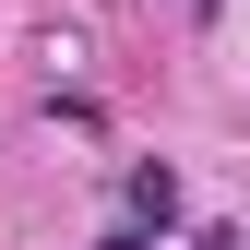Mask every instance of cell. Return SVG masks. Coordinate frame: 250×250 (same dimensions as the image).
I'll return each mask as SVG.
<instances>
[{
  "label": "cell",
  "mask_w": 250,
  "mask_h": 250,
  "mask_svg": "<svg viewBox=\"0 0 250 250\" xmlns=\"http://www.w3.org/2000/svg\"><path fill=\"white\" fill-rule=\"evenodd\" d=\"M131 227H143V238L179 227V167H167V155H143V167H131Z\"/></svg>",
  "instance_id": "obj_1"
},
{
  "label": "cell",
  "mask_w": 250,
  "mask_h": 250,
  "mask_svg": "<svg viewBox=\"0 0 250 250\" xmlns=\"http://www.w3.org/2000/svg\"><path fill=\"white\" fill-rule=\"evenodd\" d=\"M191 250H238V227H203V238H191Z\"/></svg>",
  "instance_id": "obj_3"
},
{
  "label": "cell",
  "mask_w": 250,
  "mask_h": 250,
  "mask_svg": "<svg viewBox=\"0 0 250 250\" xmlns=\"http://www.w3.org/2000/svg\"><path fill=\"white\" fill-rule=\"evenodd\" d=\"M96 250H155V238H143V227H107V238H96Z\"/></svg>",
  "instance_id": "obj_2"
}]
</instances>
